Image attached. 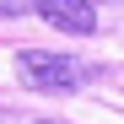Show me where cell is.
I'll list each match as a JSON object with an SVG mask.
<instances>
[{
	"instance_id": "7a4b0ae2",
	"label": "cell",
	"mask_w": 124,
	"mask_h": 124,
	"mask_svg": "<svg viewBox=\"0 0 124 124\" xmlns=\"http://www.w3.org/2000/svg\"><path fill=\"white\" fill-rule=\"evenodd\" d=\"M38 16L54 22L59 32H70V38H92L97 32V6L92 0H38Z\"/></svg>"
},
{
	"instance_id": "277c9868",
	"label": "cell",
	"mask_w": 124,
	"mask_h": 124,
	"mask_svg": "<svg viewBox=\"0 0 124 124\" xmlns=\"http://www.w3.org/2000/svg\"><path fill=\"white\" fill-rule=\"evenodd\" d=\"M32 124H59V119H32Z\"/></svg>"
},
{
	"instance_id": "6da1fadb",
	"label": "cell",
	"mask_w": 124,
	"mask_h": 124,
	"mask_svg": "<svg viewBox=\"0 0 124 124\" xmlns=\"http://www.w3.org/2000/svg\"><path fill=\"white\" fill-rule=\"evenodd\" d=\"M16 76H22V86H32V92H81V86L97 81L102 70L86 65V59H70V54L22 49V54H16Z\"/></svg>"
},
{
	"instance_id": "3957f363",
	"label": "cell",
	"mask_w": 124,
	"mask_h": 124,
	"mask_svg": "<svg viewBox=\"0 0 124 124\" xmlns=\"http://www.w3.org/2000/svg\"><path fill=\"white\" fill-rule=\"evenodd\" d=\"M0 16H38V0H0Z\"/></svg>"
}]
</instances>
